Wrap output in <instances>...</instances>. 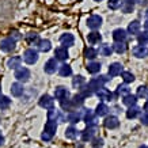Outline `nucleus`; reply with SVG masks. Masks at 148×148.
<instances>
[{"label": "nucleus", "instance_id": "obj_3", "mask_svg": "<svg viewBox=\"0 0 148 148\" xmlns=\"http://www.w3.org/2000/svg\"><path fill=\"white\" fill-rule=\"evenodd\" d=\"M38 58H40L38 50L33 49V48H30V49H26V50H25V53H23V60H25V63H26V64H30V65L36 64L37 61H38Z\"/></svg>", "mask_w": 148, "mask_h": 148}, {"label": "nucleus", "instance_id": "obj_13", "mask_svg": "<svg viewBox=\"0 0 148 148\" xmlns=\"http://www.w3.org/2000/svg\"><path fill=\"white\" fill-rule=\"evenodd\" d=\"M97 97H98L101 101H108V102L114 101V98H116V95L113 94L112 91H109L108 88H105V87L97 91Z\"/></svg>", "mask_w": 148, "mask_h": 148}, {"label": "nucleus", "instance_id": "obj_21", "mask_svg": "<svg viewBox=\"0 0 148 148\" xmlns=\"http://www.w3.org/2000/svg\"><path fill=\"white\" fill-rule=\"evenodd\" d=\"M133 56L137 58H144L148 56V49L145 48V46H136V48H133Z\"/></svg>", "mask_w": 148, "mask_h": 148}, {"label": "nucleus", "instance_id": "obj_26", "mask_svg": "<svg viewBox=\"0 0 148 148\" xmlns=\"http://www.w3.org/2000/svg\"><path fill=\"white\" fill-rule=\"evenodd\" d=\"M58 75L63 77H68L72 75V68L71 65H68V64H63V65H60L58 67Z\"/></svg>", "mask_w": 148, "mask_h": 148}, {"label": "nucleus", "instance_id": "obj_32", "mask_svg": "<svg viewBox=\"0 0 148 148\" xmlns=\"http://www.w3.org/2000/svg\"><path fill=\"white\" fill-rule=\"evenodd\" d=\"M112 49L113 52H116V53L121 54V53H125L126 52V44L125 42H114L112 45Z\"/></svg>", "mask_w": 148, "mask_h": 148}, {"label": "nucleus", "instance_id": "obj_17", "mask_svg": "<svg viewBox=\"0 0 148 148\" xmlns=\"http://www.w3.org/2000/svg\"><path fill=\"white\" fill-rule=\"evenodd\" d=\"M112 37H113V40H114V42H125L126 37H128V33L124 29H116L113 32Z\"/></svg>", "mask_w": 148, "mask_h": 148}, {"label": "nucleus", "instance_id": "obj_27", "mask_svg": "<svg viewBox=\"0 0 148 148\" xmlns=\"http://www.w3.org/2000/svg\"><path fill=\"white\" fill-rule=\"evenodd\" d=\"M60 105H61V109L63 110H65V112L71 113V112H75V105H73V102H72V99H65V101H61L60 102Z\"/></svg>", "mask_w": 148, "mask_h": 148}, {"label": "nucleus", "instance_id": "obj_46", "mask_svg": "<svg viewBox=\"0 0 148 148\" xmlns=\"http://www.w3.org/2000/svg\"><path fill=\"white\" fill-rule=\"evenodd\" d=\"M133 5L132 4H128V3H124L122 1V5H121V10H122V12H125V14H129V12H133Z\"/></svg>", "mask_w": 148, "mask_h": 148}, {"label": "nucleus", "instance_id": "obj_38", "mask_svg": "<svg viewBox=\"0 0 148 148\" xmlns=\"http://www.w3.org/2000/svg\"><path fill=\"white\" fill-rule=\"evenodd\" d=\"M139 113H140V108H137V106H132V108H129L128 110H126V117H128L129 120H132V118H136Z\"/></svg>", "mask_w": 148, "mask_h": 148}, {"label": "nucleus", "instance_id": "obj_14", "mask_svg": "<svg viewBox=\"0 0 148 148\" xmlns=\"http://www.w3.org/2000/svg\"><path fill=\"white\" fill-rule=\"evenodd\" d=\"M68 57H69V53H68L67 48H64V46L56 48V50H54V58L57 61H65Z\"/></svg>", "mask_w": 148, "mask_h": 148}, {"label": "nucleus", "instance_id": "obj_47", "mask_svg": "<svg viewBox=\"0 0 148 148\" xmlns=\"http://www.w3.org/2000/svg\"><path fill=\"white\" fill-rule=\"evenodd\" d=\"M92 147L94 148H102L103 147V140L97 137V139H92Z\"/></svg>", "mask_w": 148, "mask_h": 148}, {"label": "nucleus", "instance_id": "obj_45", "mask_svg": "<svg viewBox=\"0 0 148 148\" xmlns=\"http://www.w3.org/2000/svg\"><path fill=\"white\" fill-rule=\"evenodd\" d=\"M137 42L140 44V46H145L148 44V34L147 33H143V34H139L137 37Z\"/></svg>", "mask_w": 148, "mask_h": 148}, {"label": "nucleus", "instance_id": "obj_31", "mask_svg": "<svg viewBox=\"0 0 148 148\" xmlns=\"http://www.w3.org/2000/svg\"><path fill=\"white\" fill-rule=\"evenodd\" d=\"M84 56L87 60H91V61H95V58L98 57V50L94 49V48H86L84 49Z\"/></svg>", "mask_w": 148, "mask_h": 148}, {"label": "nucleus", "instance_id": "obj_28", "mask_svg": "<svg viewBox=\"0 0 148 148\" xmlns=\"http://www.w3.org/2000/svg\"><path fill=\"white\" fill-rule=\"evenodd\" d=\"M37 45H38V50L44 52V53H46V52H49L52 49V44H50L49 40H40V42Z\"/></svg>", "mask_w": 148, "mask_h": 148}, {"label": "nucleus", "instance_id": "obj_33", "mask_svg": "<svg viewBox=\"0 0 148 148\" xmlns=\"http://www.w3.org/2000/svg\"><path fill=\"white\" fill-rule=\"evenodd\" d=\"M128 94H130V90H129V87H128L126 84H122V86L120 84L118 87H117V91L114 92V95H116V97H120V95H121L122 98H124V97H126Z\"/></svg>", "mask_w": 148, "mask_h": 148}, {"label": "nucleus", "instance_id": "obj_9", "mask_svg": "<svg viewBox=\"0 0 148 148\" xmlns=\"http://www.w3.org/2000/svg\"><path fill=\"white\" fill-rule=\"evenodd\" d=\"M38 105H40L41 108L50 110V109L54 108V99L52 98L50 95L45 94V95H42V97L40 98V101H38Z\"/></svg>", "mask_w": 148, "mask_h": 148}, {"label": "nucleus", "instance_id": "obj_12", "mask_svg": "<svg viewBox=\"0 0 148 148\" xmlns=\"http://www.w3.org/2000/svg\"><path fill=\"white\" fill-rule=\"evenodd\" d=\"M69 91L63 87V86H60V87H56V90H54V98L57 99L58 102H61V101H65V99L69 98Z\"/></svg>", "mask_w": 148, "mask_h": 148}, {"label": "nucleus", "instance_id": "obj_52", "mask_svg": "<svg viewBox=\"0 0 148 148\" xmlns=\"http://www.w3.org/2000/svg\"><path fill=\"white\" fill-rule=\"evenodd\" d=\"M3 143H4V137H3V136L0 135V147L3 145Z\"/></svg>", "mask_w": 148, "mask_h": 148}, {"label": "nucleus", "instance_id": "obj_25", "mask_svg": "<svg viewBox=\"0 0 148 148\" xmlns=\"http://www.w3.org/2000/svg\"><path fill=\"white\" fill-rule=\"evenodd\" d=\"M108 113H109V108L106 103H99L97 109H95V116L97 117H105L108 116Z\"/></svg>", "mask_w": 148, "mask_h": 148}, {"label": "nucleus", "instance_id": "obj_42", "mask_svg": "<svg viewBox=\"0 0 148 148\" xmlns=\"http://www.w3.org/2000/svg\"><path fill=\"white\" fill-rule=\"evenodd\" d=\"M137 98H148V87L147 86H140L137 88V94H136Z\"/></svg>", "mask_w": 148, "mask_h": 148}, {"label": "nucleus", "instance_id": "obj_15", "mask_svg": "<svg viewBox=\"0 0 148 148\" xmlns=\"http://www.w3.org/2000/svg\"><path fill=\"white\" fill-rule=\"evenodd\" d=\"M108 72H109V76L110 77H116L124 72V67H122V64H120V63H113V64H110Z\"/></svg>", "mask_w": 148, "mask_h": 148}, {"label": "nucleus", "instance_id": "obj_23", "mask_svg": "<svg viewBox=\"0 0 148 148\" xmlns=\"http://www.w3.org/2000/svg\"><path fill=\"white\" fill-rule=\"evenodd\" d=\"M140 27H141V25H140L139 21H132V22L129 23V26H128V30H126V33H129V34H139L140 32Z\"/></svg>", "mask_w": 148, "mask_h": 148}, {"label": "nucleus", "instance_id": "obj_6", "mask_svg": "<svg viewBox=\"0 0 148 148\" xmlns=\"http://www.w3.org/2000/svg\"><path fill=\"white\" fill-rule=\"evenodd\" d=\"M98 132V126L97 125H88L83 132H82V140L83 141H90L94 139V136Z\"/></svg>", "mask_w": 148, "mask_h": 148}, {"label": "nucleus", "instance_id": "obj_54", "mask_svg": "<svg viewBox=\"0 0 148 148\" xmlns=\"http://www.w3.org/2000/svg\"><path fill=\"white\" fill-rule=\"evenodd\" d=\"M145 18L148 19V10H147V11H145Z\"/></svg>", "mask_w": 148, "mask_h": 148}, {"label": "nucleus", "instance_id": "obj_18", "mask_svg": "<svg viewBox=\"0 0 148 148\" xmlns=\"http://www.w3.org/2000/svg\"><path fill=\"white\" fill-rule=\"evenodd\" d=\"M103 124H105V126H106L108 129H116V128H118V125H120V121H118V118H117L116 116H109L105 118Z\"/></svg>", "mask_w": 148, "mask_h": 148}, {"label": "nucleus", "instance_id": "obj_20", "mask_svg": "<svg viewBox=\"0 0 148 148\" xmlns=\"http://www.w3.org/2000/svg\"><path fill=\"white\" fill-rule=\"evenodd\" d=\"M87 41H88L90 45H97V44H99L102 41V36L98 32H91L87 34Z\"/></svg>", "mask_w": 148, "mask_h": 148}, {"label": "nucleus", "instance_id": "obj_4", "mask_svg": "<svg viewBox=\"0 0 148 148\" xmlns=\"http://www.w3.org/2000/svg\"><path fill=\"white\" fill-rule=\"evenodd\" d=\"M15 46H16V41L11 38V37H7L4 40H1L0 42V49L5 52V53H10V52H12L15 49Z\"/></svg>", "mask_w": 148, "mask_h": 148}, {"label": "nucleus", "instance_id": "obj_19", "mask_svg": "<svg viewBox=\"0 0 148 148\" xmlns=\"http://www.w3.org/2000/svg\"><path fill=\"white\" fill-rule=\"evenodd\" d=\"M21 64H22V57L21 56H12V57L8 58L7 67L10 69H18V68H21Z\"/></svg>", "mask_w": 148, "mask_h": 148}, {"label": "nucleus", "instance_id": "obj_24", "mask_svg": "<svg viewBox=\"0 0 148 148\" xmlns=\"http://www.w3.org/2000/svg\"><path fill=\"white\" fill-rule=\"evenodd\" d=\"M122 103H124L125 106H129V108L136 106V103H137V97L133 94H128L126 97L122 98Z\"/></svg>", "mask_w": 148, "mask_h": 148}, {"label": "nucleus", "instance_id": "obj_10", "mask_svg": "<svg viewBox=\"0 0 148 148\" xmlns=\"http://www.w3.org/2000/svg\"><path fill=\"white\" fill-rule=\"evenodd\" d=\"M15 79L18 82H27L30 79V71L26 67H21L15 71Z\"/></svg>", "mask_w": 148, "mask_h": 148}, {"label": "nucleus", "instance_id": "obj_50", "mask_svg": "<svg viewBox=\"0 0 148 148\" xmlns=\"http://www.w3.org/2000/svg\"><path fill=\"white\" fill-rule=\"evenodd\" d=\"M122 1H124V3H128V4H135L136 1H137V0H122Z\"/></svg>", "mask_w": 148, "mask_h": 148}, {"label": "nucleus", "instance_id": "obj_29", "mask_svg": "<svg viewBox=\"0 0 148 148\" xmlns=\"http://www.w3.org/2000/svg\"><path fill=\"white\" fill-rule=\"evenodd\" d=\"M101 68H102L101 63H98V61H91V63H88V65H87V72L95 75V73H98V72L101 71Z\"/></svg>", "mask_w": 148, "mask_h": 148}, {"label": "nucleus", "instance_id": "obj_43", "mask_svg": "<svg viewBox=\"0 0 148 148\" xmlns=\"http://www.w3.org/2000/svg\"><path fill=\"white\" fill-rule=\"evenodd\" d=\"M72 102H73V105H75V108H82L83 103H84V98H83L80 94H76V95H73Z\"/></svg>", "mask_w": 148, "mask_h": 148}, {"label": "nucleus", "instance_id": "obj_37", "mask_svg": "<svg viewBox=\"0 0 148 148\" xmlns=\"http://www.w3.org/2000/svg\"><path fill=\"white\" fill-rule=\"evenodd\" d=\"M65 137L69 140H73L77 137V129L75 128V126H69V128H67V130H65Z\"/></svg>", "mask_w": 148, "mask_h": 148}, {"label": "nucleus", "instance_id": "obj_34", "mask_svg": "<svg viewBox=\"0 0 148 148\" xmlns=\"http://www.w3.org/2000/svg\"><path fill=\"white\" fill-rule=\"evenodd\" d=\"M67 120L71 122V124H76V122H79L82 120V113L80 112H71V113H68Z\"/></svg>", "mask_w": 148, "mask_h": 148}, {"label": "nucleus", "instance_id": "obj_39", "mask_svg": "<svg viewBox=\"0 0 148 148\" xmlns=\"http://www.w3.org/2000/svg\"><path fill=\"white\" fill-rule=\"evenodd\" d=\"M10 105H11V99L5 95H0V109L4 110V109H8Z\"/></svg>", "mask_w": 148, "mask_h": 148}, {"label": "nucleus", "instance_id": "obj_8", "mask_svg": "<svg viewBox=\"0 0 148 148\" xmlns=\"http://www.w3.org/2000/svg\"><path fill=\"white\" fill-rule=\"evenodd\" d=\"M82 120L87 124V125H97V116L95 113L90 109H86L84 112L82 113Z\"/></svg>", "mask_w": 148, "mask_h": 148}, {"label": "nucleus", "instance_id": "obj_57", "mask_svg": "<svg viewBox=\"0 0 148 148\" xmlns=\"http://www.w3.org/2000/svg\"><path fill=\"white\" fill-rule=\"evenodd\" d=\"M0 90H1V86H0Z\"/></svg>", "mask_w": 148, "mask_h": 148}, {"label": "nucleus", "instance_id": "obj_51", "mask_svg": "<svg viewBox=\"0 0 148 148\" xmlns=\"http://www.w3.org/2000/svg\"><path fill=\"white\" fill-rule=\"evenodd\" d=\"M144 110H145V113H148V101L144 103Z\"/></svg>", "mask_w": 148, "mask_h": 148}, {"label": "nucleus", "instance_id": "obj_55", "mask_svg": "<svg viewBox=\"0 0 148 148\" xmlns=\"http://www.w3.org/2000/svg\"><path fill=\"white\" fill-rule=\"evenodd\" d=\"M139 148H148V147H147V145H140Z\"/></svg>", "mask_w": 148, "mask_h": 148}, {"label": "nucleus", "instance_id": "obj_7", "mask_svg": "<svg viewBox=\"0 0 148 148\" xmlns=\"http://www.w3.org/2000/svg\"><path fill=\"white\" fill-rule=\"evenodd\" d=\"M102 22L103 19L101 15H91L90 18L87 19V26L90 27L92 32H97L99 27L102 26Z\"/></svg>", "mask_w": 148, "mask_h": 148}, {"label": "nucleus", "instance_id": "obj_36", "mask_svg": "<svg viewBox=\"0 0 148 148\" xmlns=\"http://www.w3.org/2000/svg\"><path fill=\"white\" fill-rule=\"evenodd\" d=\"M86 84V79L82 75H79V76H75L73 77V80H72V86H73V88H80V87H83V86Z\"/></svg>", "mask_w": 148, "mask_h": 148}, {"label": "nucleus", "instance_id": "obj_11", "mask_svg": "<svg viewBox=\"0 0 148 148\" xmlns=\"http://www.w3.org/2000/svg\"><path fill=\"white\" fill-rule=\"evenodd\" d=\"M44 71H45L46 73H49V75H52V73H54L56 71H58V61L54 57L49 58L45 63V65H44Z\"/></svg>", "mask_w": 148, "mask_h": 148}, {"label": "nucleus", "instance_id": "obj_30", "mask_svg": "<svg viewBox=\"0 0 148 148\" xmlns=\"http://www.w3.org/2000/svg\"><path fill=\"white\" fill-rule=\"evenodd\" d=\"M25 40H26L27 44H30V45H36L40 42V36L37 34V33H27L26 37H25Z\"/></svg>", "mask_w": 148, "mask_h": 148}, {"label": "nucleus", "instance_id": "obj_35", "mask_svg": "<svg viewBox=\"0 0 148 148\" xmlns=\"http://www.w3.org/2000/svg\"><path fill=\"white\" fill-rule=\"evenodd\" d=\"M113 53V49L112 46L108 45V44H102V45L99 46V54H102L105 57H108V56H112Z\"/></svg>", "mask_w": 148, "mask_h": 148}, {"label": "nucleus", "instance_id": "obj_22", "mask_svg": "<svg viewBox=\"0 0 148 148\" xmlns=\"http://www.w3.org/2000/svg\"><path fill=\"white\" fill-rule=\"evenodd\" d=\"M23 92H25V88H23V86L19 82L12 83V86H11V94L14 97H21V95H23Z\"/></svg>", "mask_w": 148, "mask_h": 148}, {"label": "nucleus", "instance_id": "obj_56", "mask_svg": "<svg viewBox=\"0 0 148 148\" xmlns=\"http://www.w3.org/2000/svg\"><path fill=\"white\" fill-rule=\"evenodd\" d=\"M94 1H102V0H94Z\"/></svg>", "mask_w": 148, "mask_h": 148}, {"label": "nucleus", "instance_id": "obj_49", "mask_svg": "<svg viewBox=\"0 0 148 148\" xmlns=\"http://www.w3.org/2000/svg\"><path fill=\"white\" fill-rule=\"evenodd\" d=\"M10 37H11V38H14L15 41H18V40H21V37H22V36H21L18 32H15V30H14V32H11V36H10Z\"/></svg>", "mask_w": 148, "mask_h": 148}, {"label": "nucleus", "instance_id": "obj_53", "mask_svg": "<svg viewBox=\"0 0 148 148\" xmlns=\"http://www.w3.org/2000/svg\"><path fill=\"white\" fill-rule=\"evenodd\" d=\"M144 30H145V32L148 33V21L145 23H144Z\"/></svg>", "mask_w": 148, "mask_h": 148}, {"label": "nucleus", "instance_id": "obj_5", "mask_svg": "<svg viewBox=\"0 0 148 148\" xmlns=\"http://www.w3.org/2000/svg\"><path fill=\"white\" fill-rule=\"evenodd\" d=\"M48 121H67V117L64 116L63 113H61V110H57V109H50L49 112H48Z\"/></svg>", "mask_w": 148, "mask_h": 148}, {"label": "nucleus", "instance_id": "obj_1", "mask_svg": "<svg viewBox=\"0 0 148 148\" xmlns=\"http://www.w3.org/2000/svg\"><path fill=\"white\" fill-rule=\"evenodd\" d=\"M56 130H57V122L48 121L45 124L42 135H41V139L44 140V141H50V140L53 139V136L56 135Z\"/></svg>", "mask_w": 148, "mask_h": 148}, {"label": "nucleus", "instance_id": "obj_2", "mask_svg": "<svg viewBox=\"0 0 148 148\" xmlns=\"http://www.w3.org/2000/svg\"><path fill=\"white\" fill-rule=\"evenodd\" d=\"M110 80V77H108V76H98V77H92L90 82H88V88H90L91 91H97L98 90H101V88H103L105 87V83L106 82H109Z\"/></svg>", "mask_w": 148, "mask_h": 148}, {"label": "nucleus", "instance_id": "obj_48", "mask_svg": "<svg viewBox=\"0 0 148 148\" xmlns=\"http://www.w3.org/2000/svg\"><path fill=\"white\" fill-rule=\"evenodd\" d=\"M140 121H141V124L145 126H148V113H144L143 116L140 117Z\"/></svg>", "mask_w": 148, "mask_h": 148}, {"label": "nucleus", "instance_id": "obj_40", "mask_svg": "<svg viewBox=\"0 0 148 148\" xmlns=\"http://www.w3.org/2000/svg\"><path fill=\"white\" fill-rule=\"evenodd\" d=\"M77 94H80L82 97L86 99V98H88V97H91V95H92V91L88 88V86L84 84L83 87H80V88H79V92H77Z\"/></svg>", "mask_w": 148, "mask_h": 148}, {"label": "nucleus", "instance_id": "obj_41", "mask_svg": "<svg viewBox=\"0 0 148 148\" xmlns=\"http://www.w3.org/2000/svg\"><path fill=\"white\" fill-rule=\"evenodd\" d=\"M121 77H122V80L125 82V83H132V82H135V75H133L132 72L124 71L121 73Z\"/></svg>", "mask_w": 148, "mask_h": 148}, {"label": "nucleus", "instance_id": "obj_44", "mask_svg": "<svg viewBox=\"0 0 148 148\" xmlns=\"http://www.w3.org/2000/svg\"><path fill=\"white\" fill-rule=\"evenodd\" d=\"M122 5V0H109L108 1V7L110 10H118L121 8Z\"/></svg>", "mask_w": 148, "mask_h": 148}, {"label": "nucleus", "instance_id": "obj_16", "mask_svg": "<svg viewBox=\"0 0 148 148\" xmlns=\"http://www.w3.org/2000/svg\"><path fill=\"white\" fill-rule=\"evenodd\" d=\"M60 42H61V45L64 46V48H69V46H72L73 44H75V37L72 36L71 33H64V34H61V37H60Z\"/></svg>", "mask_w": 148, "mask_h": 148}]
</instances>
